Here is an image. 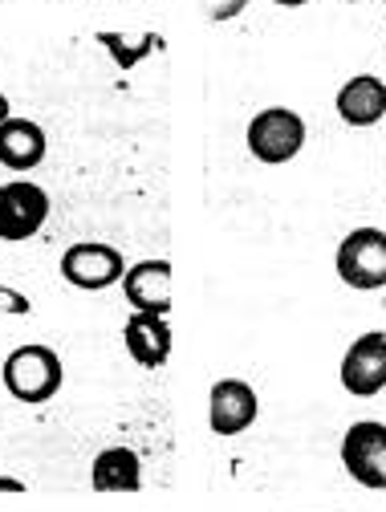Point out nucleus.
I'll return each instance as SVG.
<instances>
[{
	"label": "nucleus",
	"instance_id": "obj_1",
	"mask_svg": "<svg viewBox=\"0 0 386 512\" xmlns=\"http://www.w3.org/2000/svg\"><path fill=\"white\" fill-rule=\"evenodd\" d=\"M0 382H5V391L17 403L41 407L61 391V382H66V366H61V354L53 346L25 342L0 362Z\"/></svg>",
	"mask_w": 386,
	"mask_h": 512
},
{
	"label": "nucleus",
	"instance_id": "obj_2",
	"mask_svg": "<svg viewBox=\"0 0 386 512\" xmlns=\"http://www.w3.org/2000/svg\"><path fill=\"white\" fill-rule=\"evenodd\" d=\"M305 118L289 106H265V110H256L252 122H248V155L252 159H261L269 167H281V163H293L305 147Z\"/></svg>",
	"mask_w": 386,
	"mask_h": 512
},
{
	"label": "nucleus",
	"instance_id": "obj_3",
	"mask_svg": "<svg viewBox=\"0 0 386 512\" xmlns=\"http://www.w3.org/2000/svg\"><path fill=\"white\" fill-rule=\"evenodd\" d=\"M334 269H338L342 285H350L358 293L386 289V232L374 224L346 232L334 252Z\"/></svg>",
	"mask_w": 386,
	"mask_h": 512
},
{
	"label": "nucleus",
	"instance_id": "obj_4",
	"mask_svg": "<svg viewBox=\"0 0 386 512\" xmlns=\"http://www.w3.org/2000/svg\"><path fill=\"white\" fill-rule=\"evenodd\" d=\"M61 277L66 285L82 289V293H102L110 285H122L126 277V256L114 248V244H102V240H78L61 252Z\"/></svg>",
	"mask_w": 386,
	"mask_h": 512
},
{
	"label": "nucleus",
	"instance_id": "obj_5",
	"mask_svg": "<svg viewBox=\"0 0 386 512\" xmlns=\"http://www.w3.org/2000/svg\"><path fill=\"white\" fill-rule=\"evenodd\" d=\"M342 468L354 484L386 492V423L358 419L342 435Z\"/></svg>",
	"mask_w": 386,
	"mask_h": 512
},
{
	"label": "nucleus",
	"instance_id": "obj_6",
	"mask_svg": "<svg viewBox=\"0 0 386 512\" xmlns=\"http://www.w3.org/2000/svg\"><path fill=\"white\" fill-rule=\"evenodd\" d=\"M49 220V191L33 179L0 183V240H33Z\"/></svg>",
	"mask_w": 386,
	"mask_h": 512
},
{
	"label": "nucleus",
	"instance_id": "obj_7",
	"mask_svg": "<svg viewBox=\"0 0 386 512\" xmlns=\"http://www.w3.org/2000/svg\"><path fill=\"white\" fill-rule=\"evenodd\" d=\"M338 378L346 395L354 399H374L386 391V330H370V334H358L346 354H342V366H338Z\"/></svg>",
	"mask_w": 386,
	"mask_h": 512
},
{
	"label": "nucleus",
	"instance_id": "obj_8",
	"mask_svg": "<svg viewBox=\"0 0 386 512\" xmlns=\"http://www.w3.org/2000/svg\"><path fill=\"white\" fill-rule=\"evenodd\" d=\"M256 419H261V395H256L244 378H220V382H212V395H208V427H212L220 439L244 435Z\"/></svg>",
	"mask_w": 386,
	"mask_h": 512
},
{
	"label": "nucleus",
	"instance_id": "obj_9",
	"mask_svg": "<svg viewBox=\"0 0 386 512\" xmlns=\"http://www.w3.org/2000/svg\"><path fill=\"white\" fill-rule=\"evenodd\" d=\"M122 297L139 313H171V265L167 256H151V261L126 265L122 277Z\"/></svg>",
	"mask_w": 386,
	"mask_h": 512
},
{
	"label": "nucleus",
	"instance_id": "obj_10",
	"mask_svg": "<svg viewBox=\"0 0 386 512\" xmlns=\"http://www.w3.org/2000/svg\"><path fill=\"white\" fill-rule=\"evenodd\" d=\"M122 342H126V354L143 370H163L171 358V326L163 313L131 309V317H126V326H122Z\"/></svg>",
	"mask_w": 386,
	"mask_h": 512
},
{
	"label": "nucleus",
	"instance_id": "obj_11",
	"mask_svg": "<svg viewBox=\"0 0 386 512\" xmlns=\"http://www.w3.org/2000/svg\"><path fill=\"white\" fill-rule=\"evenodd\" d=\"M334 110L346 126H378L386 118V82L378 74H354L342 82Z\"/></svg>",
	"mask_w": 386,
	"mask_h": 512
},
{
	"label": "nucleus",
	"instance_id": "obj_12",
	"mask_svg": "<svg viewBox=\"0 0 386 512\" xmlns=\"http://www.w3.org/2000/svg\"><path fill=\"white\" fill-rule=\"evenodd\" d=\"M45 151H49V139L45 131L33 122V118H5L0 122V163H5L9 171L25 175L33 167L45 163Z\"/></svg>",
	"mask_w": 386,
	"mask_h": 512
},
{
	"label": "nucleus",
	"instance_id": "obj_13",
	"mask_svg": "<svg viewBox=\"0 0 386 512\" xmlns=\"http://www.w3.org/2000/svg\"><path fill=\"white\" fill-rule=\"evenodd\" d=\"M90 484H94V492H139L143 488L139 452H131V447H122V443L98 452V460L90 468Z\"/></svg>",
	"mask_w": 386,
	"mask_h": 512
},
{
	"label": "nucleus",
	"instance_id": "obj_14",
	"mask_svg": "<svg viewBox=\"0 0 386 512\" xmlns=\"http://www.w3.org/2000/svg\"><path fill=\"white\" fill-rule=\"evenodd\" d=\"M94 41L110 53V61H114L118 70H135L139 61H147L155 49H163V37H159V33H139V37H131L126 29H98Z\"/></svg>",
	"mask_w": 386,
	"mask_h": 512
},
{
	"label": "nucleus",
	"instance_id": "obj_15",
	"mask_svg": "<svg viewBox=\"0 0 386 512\" xmlns=\"http://www.w3.org/2000/svg\"><path fill=\"white\" fill-rule=\"evenodd\" d=\"M33 305H29V297L21 293V289H13V285H5L0 281V313H9V317H25Z\"/></svg>",
	"mask_w": 386,
	"mask_h": 512
},
{
	"label": "nucleus",
	"instance_id": "obj_16",
	"mask_svg": "<svg viewBox=\"0 0 386 512\" xmlns=\"http://www.w3.org/2000/svg\"><path fill=\"white\" fill-rule=\"evenodd\" d=\"M244 9H248V0H216V5H212V21H232Z\"/></svg>",
	"mask_w": 386,
	"mask_h": 512
},
{
	"label": "nucleus",
	"instance_id": "obj_17",
	"mask_svg": "<svg viewBox=\"0 0 386 512\" xmlns=\"http://www.w3.org/2000/svg\"><path fill=\"white\" fill-rule=\"evenodd\" d=\"M0 492H29V484L17 476H0Z\"/></svg>",
	"mask_w": 386,
	"mask_h": 512
},
{
	"label": "nucleus",
	"instance_id": "obj_18",
	"mask_svg": "<svg viewBox=\"0 0 386 512\" xmlns=\"http://www.w3.org/2000/svg\"><path fill=\"white\" fill-rule=\"evenodd\" d=\"M5 118H13V106H9V98H5V94H0V122H5Z\"/></svg>",
	"mask_w": 386,
	"mask_h": 512
},
{
	"label": "nucleus",
	"instance_id": "obj_19",
	"mask_svg": "<svg viewBox=\"0 0 386 512\" xmlns=\"http://www.w3.org/2000/svg\"><path fill=\"white\" fill-rule=\"evenodd\" d=\"M273 5H281V9H301V5H309V0H273Z\"/></svg>",
	"mask_w": 386,
	"mask_h": 512
},
{
	"label": "nucleus",
	"instance_id": "obj_20",
	"mask_svg": "<svg viewBox=\"0 0 386 512\" xmlns=\"http://www.w3.org/2000/svg\"><path fill=\"white\" fill-rule=\"evenodd\" d=\"M342 5H362V0H342Z\"/></svg>",
	"mask_w": 386,
	"mask_h": 512
},
{
	"label": "nucleus",
	"instance_id": "obj_21",
	"mask_svg": "<svg viewBox=\"0 0 386 512\" xmlns=\"http://www.w3.org/2000/svg\"><path fill=\"white\" fill-rule=\"evenodd\" d=\"M82 5H94V0H82Z\"/></svg>",
	"mask_w": 386,
	"mask_h": 512
},
{
	"label": "nucleus",
	"instance_id": "obj_22",
	"mask_svg": "<svg viewBox=\"0 0 386 512\" xmlns=\"http://www.w3.org/2000/svg\"><path fill=\"white\" fill-rule=\"evenodd\" d=\"M382 5H386V0H382Z\"/></svg>",
	"mask_w": 386,
	"mask_h": 512
}]
</instances>
